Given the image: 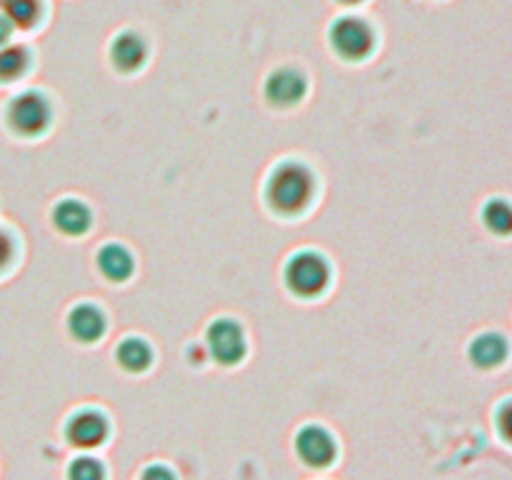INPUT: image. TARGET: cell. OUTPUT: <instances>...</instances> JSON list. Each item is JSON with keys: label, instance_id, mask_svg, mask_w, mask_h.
<instances>
[{"label": "cell", "instance_id": "obj_7", "mask_svg": "<svg viewBox=\"0 0 512 480\" xmlns=\"http://www.w3.org/2000/svg\"><path fill=\"white\" fill-rule=\"evenodd\" d=\"M305 93H308V80L298 68H290V65L275 68L265 80V98L273 105H280V108L300 103Z\"/></svg>", "mask_w": 512, "mask_h": 480}, {"label": "cell", "instance_id": "obj_14", "mask_svg": "<svg viewBox=\"0 0 512 480\" xmlns=\"http://www.w3.org/2000/svg\"><path fill=\"white\" fill-rule=\"evenodd\" d=\"M0 13L15 30H30L43 18V0H0Z\"/></svg>", "mask_w": 512, "mask_h": 480}, {"label": "cell", "instance_id": "obj_16", "mask_svg": "<svg viewBox=\"0 0 512 480\" xmlns=\"http://www.w3.org/2000/svg\"><path fill=\"white\" fill-rule=\"evenodd\" d=\"M483 225L493 235H500V238H510L512 235V203L505 198H490L488 203L483 205Z\"/></svg>", "mask_w": 512, "mask_h": 480}, {"label": "cell", "instance_id": "obj_12", "mask_svg": "<svg viewBox=\"0 0 512 480\" xmlns=\"http://www.w3.org/2000/svg\"><path fill=\"white\" fill-rule=\"evenodd\" d=\"M90 223H93V215H90L88 205L80 203V200H60L53 208V225L63 235H83L88 233Z\"/></svg>", "mask_w": 512, "mask_h": 480}, {"label": "cell", "instance_id": "obj_10", "mask_svg": "<svg viewBox=\"0 0 512 480\" xmlns=\"http://www.w3.org/2000/svg\"><path fill=\"white\" fill-rule=\"evenodd\" d=\"M508 338L500 333H480L478 338L470 343L468 355L473 360V365L478 368L490 370V368H498V365L505 363L508 358Z\"/></svg>", "mask_w": 512, "mask_h": 480}, {"label": "cell", "instance_id": "obj_5", "mask_svg": "<svg viewBox=\"0 0 512 480\" xmlns=\"http://www.w3.org/2000/svg\"><path fill=\"white\" fill-rule=\"evenodd\" d=\"M205 345L210 358L218 360L220 365H235L245 355V333L235 320L220 318L208 328Z\"/></svg>", "mask_w": 512, "mask_h": 480}, {"label": "cell", "instance_id": "obj_23", "mask_svg": "<svg viewBox=\"0 0 512 480\" xmlns=\"http://www.w3.org/2000/svg\"><path fill=\"white\" fill-rule=\"evenodd\" d=\"M335 3H340V5H360V3H365V0H335Z\"/></svg>", "mask_w": 512, "mask_h": 480}, {"label": "cell", "instance_id": "obj_15", "mask_svg": "<svg viewBox=\"0 0 512 480\" xmlns=\"http://www.w3.org/2000/svg\"><path fill=\"white\" fill-rule=\"evenodd\" d=\"M115 360H118L120 368L128 370V373H143V370H148L150 363H153V350H150V345L145 343V340L125 338L123 343L118 345V350H115Z\"/></svg>", "mask_w": 512, "mask_h": 480}, {"label": "cell", "instance_id": "obj_20", "mask_svg": "<svg viewBox=\"0 0 512 480\" xmlns=\"http://www.w3.org/2000/svg\"><path fill=\"white\" fill-rule=\"evenodd\" d=\"M13 255H15L13 238H10L8 230L0 228V273H3V270L8 268L10 260H13Z\"/></svg>", "mask_w": 512, "mask_h": 480}, {"label": "cell", "instance_id": "obj_9", "mask_svg": "<svg viewBox=\"0 0 512 480\" xmlns=\"http://www.w3.org/2000/svg\"><path fill=\"white\" fill-rule=\"evenodd\" d=\"M65 438L75 448H98L108 438V420L98 410H78L65 425Z\"/></svg>", "mask_w": 512, "mask_h": 480}, {"label": "cell", "instance_id": "obj_21", "mask_svg": "<svg viewBox=\"0 0 512 480\" xmlns=\"http://www.w3.org/2000/svg\"><path fill=\"white\" fill-rule=\"evenodd\" d=\"M140 480H175V475L165 465H148L143 475H140Z\"/></svg>", "mask_w": 512, "mask_h": 480}, {"label": "cell", "instance_id": "obj_13", "mask_svg": "<svg viewBox=\"0 0 512 480\" xmlns=\"http://www.w3.org/2000/svg\"><path fill=\"white\" fill-rule=\"evenodd\" d=\"M133 255L128 253V248L118 243H108L98 250V270L113 283L130 278L133 275Z\"/></svg>", "mask_w": 512, "mask_h": 480}, {"label": "cell", "instance_id": "obj_11", "mask_svg": "<svg viewBox=\"0 0 512 480\" xmlns=\"http://www.w3.org/2000/svg\"><path fill=\"white\" fill-rule=\"evenodd\" d=\"M68 330L80 343H95L105 333V315L95 305H75L68 315Z\"/></svg>", "mask_w": 512, "mask_h": 480}, {"label": "cell", "instance_id": "obj_17", "mask_svg": "<svg viewBox=\"0 0 512 480\" xmlns=\"http://www.w3.org/2000/svg\"><path fill=\"white\" fill-rule=\"evenodd\" d=\"M30 68V53L25 45L8 43L0 48V83H13Z\"/></svg>", "mask_w": 512, "mask_h": 480}, {"label": "cell", "instance_id": "obj_4", "mask_svg": "<svg viewBox=\"0 0 512 480\" xmlns=\"http://www.w3.org/2000/svg\"><path fill=\"white\" fill-rule=\"evenodd\" d=\"M5 120L8 128L20 138H35L43 133L53 120V108H50L48 98L35 90H25V93L15 95L5 108Z\"/></svg>", "mask_w": 512, "mask_h": 480}, {"label": "cell", "instance_id": "obj_8", "mask_svg": "<svg viewBox=\"0 0 512 480\" xmlns=\"http://www.w3.org/2000/svg\"><path fill=\"white\" fill-rule=\"evenodd\" d=\"M110 63L120 73H135L143 68L148 60V40L138 33V30H120L113 40H110Z\"/></svg>", "mask_w": 512, "mask_h": 480}, {"label": "cell", "instance_id": "obj_19", "mask_svg": "<svg viewBox=\"0 0 512 480\" xmlns=\"http://www.w3.org/2000/svg\"><path fill=\"white\" fill-rule=\"evenodd\" d=\"M495 425H498V433L512 443V400H505L500 405L498 413H495Z\"/></svg>", "mask_w": 512, "mask_h": 480}, {"label": "cell", "instance_id": "obj_6", "mask_svg": "<svg viewBox=\"0 0 512 480\" xmlns=\"http://www.w3.org/2000/svg\"><path fill=\"white\" fill-rule=\"evenodd\" d=\"M295 450H298L300 460L310 468H325V465L333 463L335 453H338L333 435L320 428V425L300 428L298 435H295Z\"/></svg>", "mask_w": 512, "mask_h": 480}, {"label": "cell", "instance_id": "obj_1", "mask_svg": "<svg viewBox=\"0 0 512 480\" xmlns=\"http://www.w3.org/2000/svg\"><path fill=\"white\" fill-rule=\"evenodd\" d=\"M315 193V178L298 160H285L270 173L265 185L268 205L280 215H298L308 208Z\"/></svg>", "mask_w": 512, "mask_h": 480}, {"label": "cell", "instance_id": "obj_3", "mask_svg": "<svg viewBox=\"0 0 512 480\" xmlns=\"http://www.w3.org/2000/svg\"><path fill=\"white\" fill-rule=\"evenodd\" d=\"M283 278L293 295H298V298H315V295H320L328 288L330 265L323 255L313 253V250H303V253H295L285 263Z\"/></svg>", "mask_w": 512, "mask_h": 480}, {"label": "cell", "instance_id": "obj_2", "mask_svg": "<svg viewBox=\"0 0 512 480\" xmlns=\"http://www.w3.org/2000/svg\"><path fill=\"white\" fill-rule=\"evenodd\" d=\"M328 43L338 58L358 63L373 53L378 35H375L373 25L360 15H340L330 23Z\"/></svg>", "mask_w": 512, "mask_h": 480}, {"label": "cell", "instance_id": "obj_18", "mask_svg": "<svg viewBox=\"0 0 512 480\" xmlns=\"http://www.w3.org/2000/svg\"><path fill=\"white\" fill-rule=\"evenodd\" d=\"M68 480H105L103 465L95 458H75L68 468Z\"/></svg>", "mask_w": 512, "mask_h": 480}, {"label": "cell", "instance_id": "obj_22", "mask_svg": "<svg viewBox=\"0 0 512 480\" xmlns=\"http://www.w3.org/2000/svg\"><path fill=\"white\" fill-rule=\"evenodd\" d=\"M13 25H10V20L5 18L3 13H0V48H3V45H8L10 43V38H13Z\"/></svg>", "mask_w": 512, "mask_h": 480}]
</instances>
